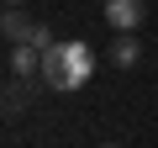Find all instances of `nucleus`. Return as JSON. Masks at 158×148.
Segmentation results:
<instances>
[{"instance_id":"obj_4","label":"nucleus","mask_w":158,"mask_h":148,"mask_svg":"<svg viewBox=\"0 0 158 148\" xmlns=\"http://www.w3.org/2000/svg\"><path fill=\"white\" fill-rule=\"evenodd\" d=\"M11 74H16V80H37V74H42V48L37 42H16L11 48Z\"/></svg>"},{"instance_id":"obj_7","label":"nucleus","mask_w":158,"mask_h":148,"mask_svg":"<svg viewBox=\"0 0 158 148\" xmlns=\"http://www.w3.org/2000/svg\"><path fill=\"white\" fill-rule=\"evenodd\" d=\"M0 6H27V0H0Z\"/></svg>"},{"instance_id":"obj_8","label":"nucleus","mask_w":158,"mask_h":148,"mask_svg":"<svg viewBox=\"0 0 158 148\" xmlns=\"http://www.w3.org/2000/svg\"><path fill=\"white\" fill-rule=\"evenodd\" d=\"M100 148H121V143H100Z\"/></svg>"},{"instance_id":"obj_2","label":"nucleus","mask_w":158,"mask_h":148,"mask_svg":"<svg viewBox=\"0 0 158 148\" xmlns=\"http://www.w3.org/2000/svg\"><path fill=\"white\" fill-rule=\"evenodd\" d=\"M0 37H11V42H37L42 53L53 48V32H48L37 16H27L21 6H6V11H0Z\"/></svg>"},{"instance_id":"obj_6","label":"nucleus","mask_w":158,"mask_h":148,"mask_svg":"<svg viewBox=\"0 0 158 148\" xmlns=\"http://www.w3.org/2000/svg\"><path fill=\"white\" fill-rule=\"evenodd\" d=\"M137 58H142L137 37H132V32H116V42H111V63H116V69H132Z\"/></svg>"},{"instance_id":"obj_5","label":"nucleus","mask_w":158,"mask_h":148,"mask_svg":"<svg viewBox=\"0 0 158 148\" xmlns=\"http://www.w3.org/2000/svg\"><path fill=\"white\" fill-rule=\"evenodd\" d=\"M32 106V80H11L6 90H0V111H6V116H21Z\"/></svg>"},{"instance_id":"obj_3","label":"nucleus","mask_w":158,"mask_h":148,"mask_svg":"<svg viewBox=\"0 0 158 148\" xmlns=\"http://www.w3.org/2000/svg\"><path fill=\"white\" fill-rule=\"evenodd\" d=\"M142 16H148L142 0H106V27H111V32H137Z\"/></svg>"},{"instance_id":"obj_1","label":"nucleus","mask_w":158,"mask_h":148,"mask_svg":"<svg viewBox=\"0 0 158 148\" xmlns=\"http://www.w3.org/2000/svg\"><path fill=\"white\" fill-rule=\"evenodd\" d=\"M90 74H95V53L85 42H53L42 53V85L69 95V90H85L90 85Z\"/></svg>"}]
</instances>
